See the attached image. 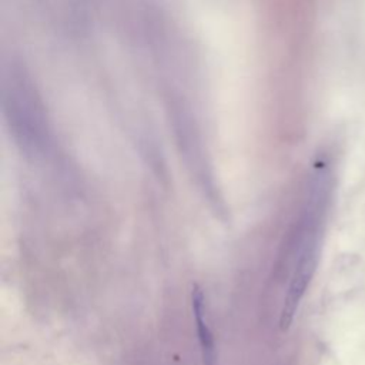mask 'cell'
<instances>
[{"mask_svg": "<svg viewBox=\"0 0 365 365\" xmlns=\"http://www.w3.org/2000/svg\"><path fill=\"white\" fill-rule=\"evenodd\" d=\"M318 227H304V238L279 314V328L287 331L311 282L318 262Z\"/></svg>", "mask_w": 365, "mask_h": 365, "instance_id": "cell-1", "label": "cell"}, {"mask_svg": "<svg viewBox=\"0 0 365 365\" xmlns=\"http://www.w3.org/2000/svg\"><path fill=\"white\" fill-rule=\"evenodd\" d=\"M191 308L195 321V329L200 344L201 362L202 365H215V348H214V336L208 327L205 317V304L202 289L194 284L191 289Z\"/></svg>", "mask_w": 365, "mask_h": 365, "instance_id": "cell-2", "label": "cell"}]
</instances>
